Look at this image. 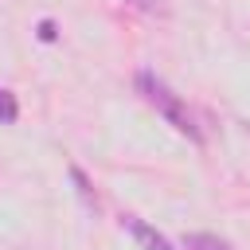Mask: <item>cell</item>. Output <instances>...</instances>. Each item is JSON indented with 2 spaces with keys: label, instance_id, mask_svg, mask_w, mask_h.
Returning a JSON list of instances; mask_svg holds the SVG:
<instances>
[{
  "label": "cell",
  "instance_id": "1",
  "mask_svg": "<svg viewBox=\"0 0 250 250\" xmlns=\"http://www.w3.org/2000/svg\"><path fill=\"white\" fill-rule=\"evenodd\" d=\"M137 90H141V98L176 129V133H184V137H191V141H203V133H199V125H195V117H191V109L180 102V94L164 82V78H156L152 70H141L137 74Z\"/></svg>",
  "mask_w": 250,
  "mask_h": 250
},
{
  "label": "cell",
  "instance_id": "2",
  "mask_svg": "<svg viewBox=\"0 0 250 250\" xmlns=\"http://www.w3.org/2000/svg\"><path fill=\"white\" fill-rule=\"evenodd\" d=\"M125 230L141 242V250H176V246H172L156 227H148V223H145V219H137V215H125Z\"/></svg>",
  "mask_w": 250,
  "mask_h": 250
},
{
  "label": "cell",
  "instance_id": "3",
  "mask_svg": "<svg viewBox=\"0 0 250 250\" xmlns=\"http://www.w3.org/2000/svg\"><path fill=\"white\" fill-rule=\"evenodd\" d=\"M184 250H230V242H223L219 234H184Z\"/></svg>",
  "mask_w": 250,
  "mask_h": 250
},
{
  "label": "cell",
  "instance_id": "4",
  "mask_svg": "<svg viewBox=\"0 0 250 250\" xmlns=\"http://www.w3.org/2000/svg\"><path fill=\"white\" fill-rule=\"evenodd\" d=\"M20 117V105H16V94L0 86V125H12Z\"/></svg>",
  "mask_w": 250,
  "mask_h": 250
},
{
  "label": "cell",
  "instance_id": "5",
  "mask_svg": "<svg viewBox=\"0 0 250 250\" xmlns=\"http://www.w3.org/2000/svg\"><path fill=\"white\" fill-rule=\"evenodd\" d=\"M55 35H59L55 31V20H39V39L43 43H55Z\"/></svg>",
  "mask_w": 250,
  "mask_h": 250
},
{
  "label": "cell",
  "instance_id": "6",
  "mask_svg": "<svg viewBox=\"0 0 250 250\" xmlns=\"http://www.w3.org/2000/svg\"><path fill=\"white\" fill-rule=\"evenodd\" d=\"M70 176H74V184H78V191H82V199H86V203H94V195H90V184H86V176H82L78 168H70Z\"/></svg>",
  "mask_w": 250,
  "mask_h": 250
},
{
  "label": "cell",
  "instance_id": "7",
  "mask_svg": "<svg viewBox=\"0 0 250 250\" xmlns=\"http://www.w3.org/2000/svg\"><path fill=\"white\" fill-rule=\"evenodd\" d=\"M133 8H141V12H156V0H129Z\"/></svg>",
  "mask_w": 250,
  "mask_h": 250
}]
</instances>
